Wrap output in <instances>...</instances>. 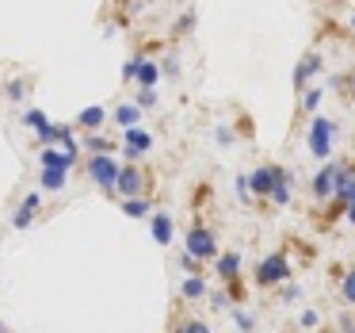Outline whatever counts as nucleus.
I'll return each instance as SVG.
<instances>
[{"mask_svg": "<svg viewBox=\"0 0 355 333\" xmlns=\"http://www.w3.org/2000/svg\"><path fill=\"white\" fill-rule=\"evenodd\" d=\"M233 322H237V330H256V318H248L245 310H237V314H233Z\"/></svg>", "mask_w": 355, "mask_h": 333, "instance_id": "25", "label": "nucleus"}, {"mask_svg": "<svg viewBox=\"0 0 355 333\" xmlns=\"http://www.w3.org/2000/svg\"><path fill=\"white\" fill-rule=\"evenodd\" d=\"M134 81H141V88H153L157 81H161V65H153V62H138V73H134Z\"/></svg>", "mask_w": 355, "mask_h": 333, "instance_id": "14", "label": "nucleus"}, {"mask_svg": "<svg viewBox=\"0 0 355 333\" xmlns=\"http://www.w3.org/2000/svg\"><path fill=\"white\" fill-rule=\"evenodd\" d=\"M317 70H321V58H317V54H306V58L298 62V70H294V85L302 88V85H306V81L317 73Z\"/></svg>", "mask_w": 355, "mask_h": 333, "instance_id": "12", "label": "nucleus"}, {"mask_svg": "<svg viewBox=\"0 0 355 333\" xmlns=\"http://www.w3.org/2000/svg\"><path fill=\"white\" fill-rule=\"evenodd\" d=\"M317 322H321V318H317V310H306V314L298 318V325H302V330H317Z\"/></svg>", "mask_w": 355, "mask_h": 333, "instance_id": "26", "label": "nucleus"}, {"mask_svg": "<svg viewBox=\"0 0 355 333\" xmlns=\"http://www.w3.org/2000/svg\"><path fill=\"white\" fill-rule=\"evenodd\" d=\"M115 192H119V195H126V200H130V195H141V192H146V177H141L138 165H123Z\"/></svg>", "mask_w": 355, "mask_h": 333, "instance_id": "5", "label": "nucleus"}, {"mask_svg": "<svg viewBox=\"0 0 355 333\" xmlns=\"http://www.w3.org/2000/svg\"><path fill=\"white\" fill-rule=\"evenodd\" d=\"M141 108H153V104H157V92H153V88H141Z\"/></svg>", "mask_w": 355, "mask_h": 333, "instance_id": "28", "label": "nucleus"}, {"mask_svg": "<svg viewBox=\"0 0 355 333\" xmlns=\"http://www.w3.org/2000/svg\"><path fill=\"white\" fill-rule=\"evenodd\" d=\"M336 169H340V165H324V169L317 172V180H313V195H317V200H324V195L336 192Z\"/></svg>", "mask_w": 355, "mask_h": 333, "instance_id": "8", "label": "nucleus"}, {"mask_svg": "<svg viewBox=\"0 0 355 333\" xmlns=\"http://www.w3.org/2000/svg\"><path fill=\"white\" fill-rule=\"evenodd\" d=\"M347 222H355V192H352V200H347Z\"/></svg>", "mask_w": 355, "mask_h": 333, "instance_id": "29", "label": "nucleus"}, {"mask_svg": "<svg viewBox=\"0 0 355 333\" xmlns=\"http://www.w3.org/2000/svg\"><path fill=\"white\" fill-rule=\"evenodd\" d=\"M85 146H88V149H96V154H107L111 142H103V138H85Z\"/></svg>", "mask_w": 355, "mask_h": 333, "instance_id": "27", "label": "nucleus"}, {"mask_svg": "<svg viewBox=\"0 0 355 333\" xmlns=\"http://www.w3.org/2000/svg\"><path fill=\"white\" fill-rule=\"evenodd\" d=\"M286 272H291L286 257H283V253H271V257H263V264L256 268V284H260V287L283 284V279H286Z\"/></svg>", "mask_w": 355, "mask_h": 333, "instance_id": "2", "label": "nucleus"}, {"mask_svg": "<svg viewBox=\"0 0 355 333\" xmlns=\"http://www.w3.org/2000/svg\"><path fill=\"white\" fill-rule=\"evenodd\" d=\"M65 172H69V169L42 165V188H46V192H62V188H65Z\"/></svg>", "mask_w": 355, "mask_h": 333, "instance_id": "13", "label": "nucleus"}, {"mask_svg": "<svg viewBox=\"0 0 355 333\" xmlns=\"http://www.w3.org/2000/svg\"><path fill=\"white\" fill-rule=\"evenodd\" d=\"M271 200H275V203H291V180H286V172L275 180V188H271Z\"/></svg>", "mask_w": 355, "mask_h": 333, "instance_id": "20", "label": "nucleus"}, {"mask_svg": "<svg viewBox=\"0 0 355 333\" xmlns=\"http://www.w3.org/2000/svg\"><path fill=\"white\" fill-rule=\"evenodd\" d=\"M184 295H187V299H202V295H207V284H202L199 276L184 279Z\"/></svg>", "mask_w": 355, "mask_h": 333, "instance_id": "21", "label": "nucleus"}, {"mask_svg": "<svg viewBox=\"0 0 355 333\" xmlns=\"http://www.w3.org/2000/svg\"><path fill=\"white\" fill-rule=\"evenodd\" d=\"M39 203H42V195H39V192L27 195L24 207H19V211H16V218H12V226H16V230H27V226H31V218H35V211H39Z\"/></svg>", "mask_w": 355, "mask_h": 333, "instance_id": "9", "label": "nucleus"}, {"mask_svg": "<svg viewBox=\"0 0 355 333\" xmlns=\"http://www.w3.org/2000/svg\"><path fill=\"white\" fill-rule=\"evenodd\" d=\"M46 123V115H42L39 108H31V111H24V127H35V131H39V127Z\"/></svg>", "mask_w": 355, "mask_h": 333, "instance_id": "22", "label": "nucleus"}, {"mask_svg": "<svg viewBox=\"0 0 355 333\" xmlns=\"http://www.w3.org/2000/svg\"><path fill=\"white\" fill-rule=\"evenodd\" d=\"M279 177H283V169H279V165H263V169H256L252 177H248V184H252L256 195H271V188H275Z\"/></svg>", "mask_w": 355, "mask_h": 333, "instance_id": "6", "label": "nucleus"}, {"mask_svg": "<svg viewBox=\"0 0 355 333\" xmlns=\"http://www.w3.org/2000/svg\"><path fill=\"white\" fill-rule=\"evenodd\" d=\"M352 27H355V16H352Z\"/></svg>", "mask_w": 355, "mask_h": 333, "instance_id": "30", "label": "nucleus"}, {"mask_svg": "<svg viewBox=\"0 0 355 333\" xmlns=\"http://www.w3.org/2000/svg\"><path fill=\"white\" fill-rule=\"evenodd\" d=\"M355 192V165H347V169H336V195L340 203H347Z\"/></svg>", "mask_w": 355, "mask_h": 333, "instance_id": "10", "label": "nucleus"}, {"mask_svg": "<svg viewBox=\"0 0 355 333\" xmlns=\"http://www.w3.org/2000/svg\"><path fill=\"white\" fill-rule=\"evenodd\" d=\"M138 115H141V104H123V108L115 111V123L119 127H134V123H138Z\"/></svg>", "mask_w": 355, "mask_h": 333, "instance_id": "17", "label": "nucleus"}, {"mask_svg": "<svg viewBox=\"0 0 355 333\" xmlns=\"http://www.w3.org/2000/svg\"><path fill=\"white\" fill-rule=\"evenodd\" d=\"M149 146H153V138H149V131H141L138 123H134V127H126V157H130V161H138V157L146 154Z\"/></svg>", "mask_w": 355, "mask_h": 333, "instance_id": "7", "label": "nucleus"}, {"mask_svg": "<svg viewBox=\"0 0 355 333\" xmlns=\"http://www.w3.org/2000/svg\"><path fill=\"white\" fill-rule=\"evenodd\" d=\"M77 161V149H46V154H42V165H54V169H69V165Z\"/></svg>", "mask_w": 355, "mask_h": 333, "instance_id": "11", "label": "nucleus"}, {"mask_svg": "<svg viewBox=\"0 0 355 333\" xmlns=\"http://www.w3.org/2000/svg\"><path fill=\"white\" fill-rule=\"evenodd\" d=\"M241 272V257L237 253H225L222 261H218V276H225V279H233Z\"/></svg>", "mask_w": 355, "mask_h": 333, "instance_id": "18", "label": "nucleus"}, {"mask_svg": "<svg viewBox=\"0 0 355 333\" xmlns=\"http://www.w3.org/2000/svg\"><path fill=\"white\" fill-rule=\"evenodd\" d=\"M103 119H107V111H103V108H85L77 115V123L88 127V131H96V127H103Z\"/></svg>", "mask_w": 355, "mask_h": 333, "instance_id": "16", "label": "nucleus"}, {"mask_svg": "<svg viewBox=\"0 0 355 333\" xmlns=\"http://www.w3.org/2000/svg\"><path fill=\"white\" fill-rule=\"evenodd\" d=\"M317 104H321V88H313V92H306V96H302V108H306V111H313Z\"/></svg>", "mask_w": 355, "mask_h": 333, "instance_id": "24", "label": "nucleus"}, {"mask_svg": "<svg viewBox=\"0 0 355 333\" xmlns=\"http://www.w3.org/2000/svg\"><path fill=\"white\" fill-rule=\"evenodd\" d=\"M309 154L321 157V161L332 154V123L321 119V115L313 119V127H309Z\"/></svg>", "mask_w": 355, "mask_h": 333, "instance_id": "4", "label": "nucleus"}, {"mask_svg": "<svg viewBox=\"0 0 355 333\" xmlns=\"http://www.w3.org/2000/svg\"><path fill=\"white\" fill-rule=\"evenodd\" d=\"M123 211H126L130 218H146V215H149V200H141V195H130V200L123 203Z\"/></svg>", "mask_w": 355, "mask_h": 333, "instance_id": "19", "label": "nucleus"}, {"mask_svg": "<svg viewBox=\"0 0 355 333\" xmlns=\"http://www.w3.org/2000/svg\"><path fill=\"white\" fill-rule=\"evenodd\" d=\"M153 241H157V245H168V241H172V218L168 215H157L153 218Z\"/></svg>", "mask_w": 355, "mask_h": 333, "instance_id": "15", "label": "nucleus"}, {"mask_svg": "<svg viewBox=\"0 0 355 333\" xmlns=\"http://www.w3.org/2000/svg\"><path fill=\"white\" fill-rule=\"evenodd\" d=\"M88 172H92V180L103 188V192H115L123 165H115V157H107V154H96L92 161H88Z\"/></svg>", "mask_w": 355, "mask_h": 333, "instance_id": "1", "label": "nucleus"}, {"mask_svg": "<svg viewBox=\"0 0 355 333\" xmlns=\"http://www.w3.org/2000/svg\"><path fill=\"white\" fill-rule=\"evenodd\" d=\"M340 291H344V302H355V268L344 276V287H340Z\"/></svg>", "mask_w": 355, "mask_h": 333, "instance_id": "23", "label": "nucleus"}, {"mask_svg": "<svg viewBox=\"0 0 355 333\" xmlns=\"http://www.w3.org/2000/svg\"><path fill=\"white\" fill-rule=\"evenodd\" d=\"M187 253H191L195 261H207V257H214V253H218L214 234H210L207 226H191V230H187Z\"/></svg>", "mask_w": 355, "mask_h": 333, "instance_id": "3", "label": "nucleus"}]
</instances>
